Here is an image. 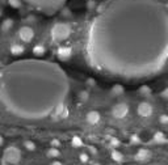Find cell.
I'll list each match as a JSON object with an SVG mask.
<instances>
[{
	"instance_id": "1",
	"label": "cell",
	"mask_w": 168,
	"mask_h": 165,
	"mask_svg": "<svg viewBox=\"0 0 168 165\" xmlns=\"http://www.w3.org/2000/svg\"><path fill=\"white\" fill-rule=\"evenodd\" d=\"M71 34V28H70L68 24H63V22H59V24H55L51 29V36L54 38V41L57 42H62L64 39H67Z\"/></svg>"
},
{
	"instance_id": "2",
	"label": "cell",
	"mask_w": 168,
	"mask_h": 165,
	"mask_svg": "<svg viewBox=\"0 0 168 165\" xmlns=\"http://www.w3.org/2000/svg\"><path fill=\"white\" fill-rule=\"evenodd\" d=\"M21 160V151L17 147L9 146L5 148L4 153H3V163H8L11 165L17 164Z\"/></svg>"
},
{
	"instance_id": "3",
	"label": "cell",
	"mask_w": 168,
	"mask_h": 165,
	"mask_svg": "<svg viewBox=\"0 0 168 165\" xmlns=\"http://www.w3.org/2000/svg\"><path fill=\"white\" fill-rule=\"evenodd\" d=\"M129 114V105L126 102H118L112 108V115L117 119H122Z\"/></svg>"
},
{
	"instance_id": "4",
	"label": "cell",
	"mask_w": 168,
	"mask_h": 165,
	"mask_svg": "<svg viewBox=\"0 0 168 165\" xmlns=\"http://www.w3.org/2000/svg\"><path fill=\"white\" fill-rule=\"evenodd\" d=\"M137 111H138V114H139V117L149 118V117H151L152 115L154 109H152V106H151V104L150 102H147V101H142V102L138 105Z\"/></svg>"
},
{
	"instance_id": "5",
	"label": "cell",
	"mask_w": 168,
	"mask_h": 165,
	"mask_svg": "<svg viewBox=\"0 0 168 165\" xmlns=\"http://www.w3.org/2000/svg\"><path fill=\"white\" fill-rule=\"evenodd\" d=\"M19 37H20V39H21L22 42L29 43L32 39L34 38V30L30 26H28V25L21 26L20 28V30H19Z\"/></svg>"
},
{
	"instance_id": "6",
	"label": "cell",
	"mask_w": 168,
	"mask_h": 165,
	"mask_svg": "<svg viewBox=\"0 0 168 165\" xmlns=\"http://www.w3.org/2000/svg\"><path fill=\"white\" fill-rule=\"evenodd\" d=\"M151 159V152L150 149L147 148H141L138 149V152L135 153V160L137 161H141V163H146Z\"/></svg>"
},
{
	"instance_id": "7",
	"label": "cell",
	"mask_w": 168,
	"mask_h": 165,
	"mask_svg": "<svg viewBox=\"0 0 168 165\" xmlns=\"http://www.w3.org/2000/svg\"><path fill=\"white\" fill-rule=\"evenodd\" d=\"M85 121L89 124H97L101 121V114H100L99 111H96V110H91V111H88L87 115H85Z\"/></svg>"
},
{
	"instance_id": "8",
	"label": "cell",
	"mask_w": 168,
	"mask_h": 165,
	"mask_svg": "<svg viewBox=\"0 0 168 165\" xmlns=\"http://www.w3.org/2000/svg\"><path fill=\"white\" fill-rule=\"evenodd\" d=\"M57 54H58V58H59L61 60H67L70 56H71L72 50H71V47H68V46H61V47L58 49Z\"/></svg>"
},
{
	"instance_id": "9",
	"label": "cell",
	"mask_w": 168,
	"mask_h": 165,
	"mask_svg": "<svg viewBox=\"0 0 168 165\" xmlns=\"http://www.w3.org/2000/svg\"><path fill=\"white\" fill-rule=\"evenodd\" d=\"M25 51V47L22 45H19V43H13L12 46H11V54L12 55H16V56H19V55L24 54Z\"/></svg>"
},
{
	"instance_id": "10",
	"label": "cell",
	"mask_w": 168,
	"mask_h": 165,
	"mask_svg": "<svg viewBox=\"0 0 168 165\" xmlns=\"http://www.w3.org/2000/svg\"><path fill=\"white\" fill-rule=\"evenodd\" d=\"M45 53H46V47L42 43H38L37 46L33 47V54L36 55V56H42V55H45Z\"/></svg>"
},
{
	"instance_id": "11",
	"label": "cell",
	"mask_w": 168,
	"mask_h": 165,
	"mask_svg": "<svg viewBox=\"0 0 168 165\" xmlns=\"http://www.w3.org/2000/svg\"><path fill=\"white\" fill-rule=\"evenodd\" d=\"M110 157H112V160L116 161V163H122L123 161V155L120 151H117V149H112Z\"/></svg>"
},
{
	"instance_id": "12",
	"label": "cell",
	"mask_w": 168,
	"mask_h": 165,
	"mask_svg": "<svg viewBox=\"0 0 168 165\" xmlns=\"http://www.w3.org/2000/svg\"><path fill=\"white\" fill-rule=\"evenodd\" d=\"M46 156H48V157H50V159H57V157H59V156H61V152L58 151L57 147H51V148L48 149V152H46Z\"/></svg>"
},
{
	"instance_id": "13",
	"label": "cell",
	"mask_w": 168,
	"mask_h": 165,
	"mask_svg": "<svg viewBox=\"0 0 168 165\" xmlns=\"http://www.w3.org/2000/svg\"><path fill=\"white\" fill-rule=\"evenodd\" d=\"M13 20L12 19H7V20H4L3 21V24H1V30L3 31H8V30H11V29L13 28Z\"/></svg>"
},
{
	"instance_id": "14",
	"label": "cell",
	"mask_w": 168,
	"mask_h": 165,
	"mask_svg": "<svg viewBox=\"0 0 168 165\" xmlns=\"http://www.w3.org/2000/svg\"><path fill=\"white\" fill-rule=\"evenodd\" d=\"M24 147H25L26 151H29V152H34L36 151V148H37L36 143H34L33 140H25L24 141Z\"/></svg>"
},
{
	"instance_id": "15",
	"label": "cell",
	"mask_w": 168,
	"mask_h": 165,
	"mask_svg": "<svg viewBox=\"0 0 168 165\" xmlns=\"http://www.w3.org/2000/svg\"><path fill=\"white\" fill-rule=\"evenodd\" d=\"M71 144H72V147H75V148H79V147L83 146V140H81L80 136H74L71 139Z\"/></svg>"
},
{
	"instance_id": "16",
	"label": "cell",
	"mask_w": 168,
	"mask_h": 165,
	"mask_svg": "<svg viewBox=\"0 0 168 165\" xmlns=\"http://www.w3.org/2000/svg\"><path fill=\"white\" fill-rule=\"evenodd\" d=\"M154 140L158 141V143H162V141L166 140V135H164L162 131H156L154 134Z\"/></svg>"
},
{
	"instance_id": "17",
	"label": "cell",
	"mask_w": 168,
	"mask_h": 165,
	"mask_svg": "<svg viewBox=\"0 0 168 165\" xmlns=\"http://www.w3.org/2000/svg\"><path fill=\"white\" fill-rule=\"evenodd\" d=\"M78 97H79V100H80L81 102H87V101L89 100V93H88L87 91H81V92H79Z\"/></svg>"
},
{
	"instance_id": "18",
	"label": "cell",
	"mask_w": 168,
	"mask_h": 165,
	"mask_svg": "<svg viewBox=\"0 0 168 165\" xmlns=\"http://www.w3.org/2000/svg\"><path fill=\"white\" fill-rule=\"evenodd\" d=\"M122 93H123L122 85H114L113 88H112V94H114V96H121Z\"/></svg>"
},
{
	"instance_id": "19",
	"label": "cell",
	"mask_w": 168,
	"mask_h": 165,
	"mask_svg": "<svg viewBox=\"0 0 168 165\" xmlns=\"http://www.w3.org/2000/svg\"><path fill=\"white\" fill-rule=\"evenodd\" d=\"M109 143H110V147H113V148H117V147H118L120 144H121V141H120L117 138H110Z\"/></svg>"
},
{
	"instance_id": "20",
	"label": "cell",
	"mask_w": 168,
	"mask_h": 165,
	"mask_svg": "<svg viewBox=\"0 0 168 165\" xmlns=\"http://www.w3.org/2000/svg\"><path fill=\"white\" fill-rule=\"evenodd\" d=\"M141 138L138 136V135H135V134H133L131 136H130V143H133V144H139L141 143Z\"/></svg>"
},
{
	"instance_id": "21",
	"label": "cell",
	"mask_w": 168,
	"mask_h": 165,
	"mask_svg": "<svg viewBox=\"0 0 168 165\" xmlns=\"http://www.w3.org/2000/svg\"><path fill=\"white\" fill-rule=\"evenodd\" d=\"M79 160H80L83 164H85V163L89 161V156H88L87 153H80V155H79Z\"/></svg>"
},
{
	"instance_id": "22",
	"label": "cell",
	"mask_w": 168,
	"mask_h": 165,
	"mask_svg": "<svg viewBox=\"0 0 168 165\" xmlns=\"http://www.w3.org/2000/svg\"><path fill=\"white\" fill-rule=\"evenodd\" d=\"M139 93L142 94V96H147V94L151 93V89H150L149 86H142V88L139 89Z\"/></svg>"
},
{
	"instance_id": "23",
	"label": "cell",
	"mask_w": 168,
	"mask_h": 165,
	"mask_svg": "<svg viewBox=\"0 0 168 165\" xmlns=\"http://www.w3.org/2000/svg\"><path fill=\"white\" fill-rule=\"evenodd\" d=\"M159 122L162 124H168V115L167 114H163L159 117Z\"/></svg>"
},
{
	"instance_id": "24",
	"label": "cell",
	"mask_w": 168,
	"mask_h": 165,
	"mask_svg": "<svg viewBox=\"0 0 168 165\" xmlns=\"http://www.w3.org/2000/svg\"><path fill=\"white\" fill-rule=\"evenodd\" d=\"M9 4L12 5L13 8H20L21 7V1H20V0H9Z\"/></svg>"
},
{
	"instance_id": "25",
	"label": "cell",
	"mask_w": 168,
	"mask_h": 165,
	"mask_svg": "<svg viewBox=\"0 0 168 165\" xmlns=\"http://www.w3.org/2000/svg\"><path fill=\"white\" fill-rule=\"evenodd\" d=\"M160 94H162V97H163V98H166V100H168V88L164 89V91L162 92Z\"/></svg>"
},
{
	"instance_id": "26",
	"label": "cell",
	"mask_w": 168,
	"mask_h": 165,
	"mask_svg": "<svg viewBox=\"0 0 168 165\" xmlns=\"http://www.w3.org/2000/svg\"><path fill=\"white\" fill-rule=\"evenodd\" d=\"M59 140H57V139H53V141H51V147H57V148H58V147H59Z\"/></svg>"
},
{
	"instance_id": "27",
	"label": "cell",
	"mask_w": 168,
	"mask_h": 165,
	"mask_svg": "<svg viewBox=\"0 0 168 165\" xmlns=\"http://www.w3.org/2000/svg\"><path fill=\"white\" fill-rule=\"evenodd\" d=\"M89 151H91V153H92V155H96V153H97L96 148H95V147H92V146L89 147Z\"/></svg>"
},
{
	"instance_id": "28",
	"label": "cell",
	"mask_w": 168,
	"mask_h": 165,
	"mask_svg": "<svg viewBox=\"0 0 168 165\" xmlns=\"http://www.w3.org/2000/svg\"><path fill=\"white\" fill-rule=\"evenodd\" d=\"M4 144V138H3V135H0V147Z\"/></svg>"
},
{
	"instance_id": "29",
	"label": "cell",
	"mask_w": 168,
	"mask_h": 165,
	"mask_svg": "<svg viewBox=\"0 0 168 165\" xmlns=\"http://www.w3.org/2000/svg\"><path fill=\"white\" fill-rule=\"evenodd\" d=\"M53 165H62V163H59V161H53Z\"/></svg>"
},
{
	"instance_id": "30",
	"label": "cell",
	"mask_w": 168,
	"mask_h": 165,
	"mask_svg": "<svg viewBox=\"0 0 168 165\" xmlns=\"http://www.w3.org/2000/svg\"><path fill=\"white\" fill-rule=\"evenodd\" d=\"M1 13H3V9H1V8H0V16H1Z\"/></svg>"
},
{
	"instance_id": "31",
	"label": "cell",
	"mask_w": 168,
	"mask_h": 165,
	"mask_svg": "<svg viewBox=\"0 0 168 165\" xmlns=\"http://www.w3.org/2000/svg\"><path fill=\"white\" fill-rule=\"evenodd\" d=\"M3 165H11V164H8V163H3Z\"/></svg>"
},
{
	"instance_id": "32",
	"label": "cell",
	"mask_w": 168,
	"mask_h": 165,
	"mask_svg": "<svg viewBox=\"0 0 168 165\" xmlns=\"http://www.w3.org/2000/svg\"><path fill=\"white\" fill-rule=\"evenodd\" d=\"M0 67H1V62H0Z\"/></svg>"
},
{
	"instance_id": "33",
	"label": "cell",
	"mask_w": 168,
	"mask_h": 165,
	"mask_svg": "<svg viewBox=\"0 0 168 165\" xmlns=\"http://www.w3.org/2000/svg\"><path fill=\"white\" fill-rule=\"evenodd\" d=\"M93 165H100V164H93Z\"/></svg>"
}]
</instances>
